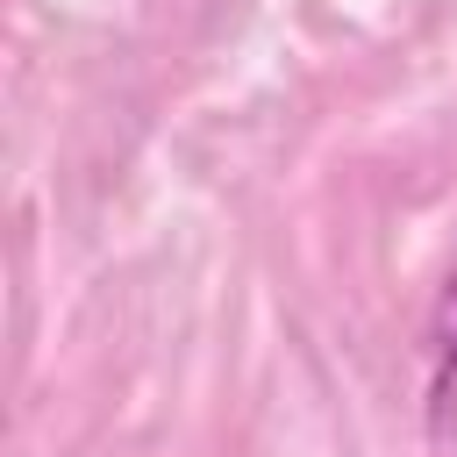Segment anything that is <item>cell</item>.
I'll list each match as a JSON object with an SVG mask.
<instances>
[{"instance_id": "6da1fadb", "label": "cell", "mask_w": 457, "mask_h": 457, "mask_svg": "<svg viewBox=\"0 0 457 457\" xmlns=\"http://www.w3.org/2000/svg\"><path fill=\"white\" fill-rule=\"evenodd\" d=\"M421 421L436 443H457V271L436 300L428 321V386H421Z\"/></svg>"}]
</instances>
